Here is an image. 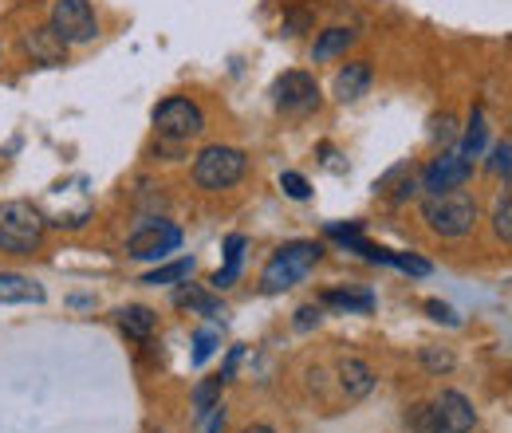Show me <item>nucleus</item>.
Here are the masks:
<instances>
[{
  "instance_id": "6",
  "label": "nucleus",
  "mask_w": 512,
  "mask_h": 433,
  "mask_svg": "<svg viewBox=\"0 0 512 433\" xmlns=\"http://www.w3.org/2000/svg\"><path fill=\"white\" fill-rule=\"evenodd\" d=\"M154 130L162 138H170V142H190V138H197L205 130V115H201V107L193 99L170 95V99H162L154 107Z\"/></svg>"
},
{
  "instance_id": "10",
  "label": "nucleus",
  "mask_w": 512,
  "mask_h": 433,
  "mask_svg": "<svg viewBox=\"0 0 512 433\" xmlns=\"http://www.w3.org/2000/svg\"><path fill=\"white\" fill-rule=\"evenodd\" d=\"M178 245H182V229H178V225H170V221H150V225H142L138 233H130L127 256H134V260H162L166 252H174Z\"/></svg>"
},
{
  "instance_id": "5",
  "label": "nucleus",
  "mask_w": 512,
  "mask_h": 433,
  "mask_svg": "<svg viewBox=\"0 0 512 433\" xmlns=\"http://www.w3.org/2000/svg\"><path fill=\"white\" fill-rule=\"evenodd\" d=\"M44 241V217L28 201H0V252L32 256Z\"/></svg>"
},
{
  "instance_id": "17",
  "label": "nucleus",
  "mask_w": 512,
  "mask_h": 433,
  "mask_svg": "<svg viewBox=\"0 0 512 433\" xmlns=\"http://www.w3.org/2000/svg\"><path fill=\"white\" fill-rule=\"evenodd\" d=\"M351 40H355L351 28H327V32H320V40H316V48H312V60L327 63V60H335V56H343V52L351 48Z\"/></svg>"
},
{
  "instance_id": "25",
  "label": "nucleus",
  "mask_w": 512,
  "mask_h": 433,
  "mask_svg": "<svg viewBox=\"0 0 512 433\" xmlns=\"http://www.w3.org/2000/svg\"><path fill=\"white\" fill-rule=\"evenodd\" d=\"M280 189H284L288 197H296V201H308V197H312V186H308V178H304V174H296V170L280 174Z\"/></svg>"
},
{
  "instance_id": "24",
  "label": "nucleus",
  "mask_w": 512,
  "mask_h": 433,
  "mask_svg": "<svg viewBox=\"0 0 512 433\" xmlns=\"http://www.w3.org/2000/svg\"><path fill=\"white\" fill-rule=\"evenodd\" d=\"M217 343H221V339H217V331H213V327L197 331V339H193V363L201 367V363H205V359L217 351Z\"/></svg>"
},
{
  "instance_id": "28",
  "label": "nucleus",
  "mask_w": 512,
  "mask_h": 433,
  "mask_svg": "<svg viewBox=\"0 0 512 433\" xmlns=\"http://www.w3.org/2000/svg\"><path fill=\"white\" fill-rule=\"evenodd\" d=\"M390 264L402 268V272H414V276H426V272H430V264L418 260V256H398V252H390Z\"/></svg>"
},
{
  "instance_id": "8",
  "label": "nucleus",
  "mask_w": 512,
  "mask_h": 433,
  "mask_svg": "<svg viewBox=\"0 0 512 433\" xmlns=\"http://www.w3.org/2000/svg\"><path fill=\"white\" fill-rule=\"evenodd\" d=\"M272 95H276V107L284 115H308V111L320 107V87H316V79L308 71H284L276 79Z\"/></svg>"
},
{
  "instance_id": "7",
  "label": "nucleus",
  "mask_w": 512,
  "mask_h": 433,
  "mask_svg": "<svg viewBox=\"0 0 512 433\" xmlns=\"http://www.w3.org/2000/svg\"><path fill=\"white\" fill-rule=\"evenodd\" d=\"M48 24H52V32L64 40L67 48L71 44H91L99 36V16H95V8L87 0H56Z\"/></svg>"
},
{
  "instance_id": "20",
  "label": "nucleus",
  "mask_w": 512,
  "mask_h": 433,
  "mask_svg": "<svg viewBox=\"0 0 512 433\" xmlns=\"http://www.w3.org/2000/svg\"><path fill=\"white\" fill-rule=\"evenodd\" d=\"M323 304L343 311H371L375 308V296L371 292H339V288H331V292H323Z\"/></svg>"
},
{
  "instance_id": "29",
  "label": "nucleus",
  "mask_w": 512,
  "mask_h": 433,
  "mask_svg": "<svg viewBox=\"0 0 512 433\" xmlns=\"http://www.w3.org/2000/svg\"><path fill=\"white\" fill-rule=\"evenodd\" d=\"M426 311L438 319V323H449V327H457L461 319H457V311L449 308V304H442V300H426Z\"/></svg>"
},
{
  "instance_id": "31",
  "label": "nucleus",
  "mask_w": 512,
  "mask_h": 433,
  "mask_svg": "<svg viewBox=\"0 0 512 433\" xmlns=\"http://www.w3.org/2000/svg\"><path fill=\"white\" fill-rule=\"evenodd\" d=\"M241 433H272V430H268V426H245Z\"/></svg>"
},
{
  "instance_id": "22",
  "label": "nucleus",
  "mask_w": 512,
  "mask_h": 433,
  "mask_svg": "<svg viewBox=\"0 0 512 433\" xmlns=\"http://www.w3.org/2000/svg\"><path fill=\"white\" fill-rule=\"evenodd\" d=\"M193 272V260H174V264H166V268H154V272H146L142 276V284H174V280H186Z\"/></svg>"
},
{
  "instance_id": "14",
  "label": "nucleus",
  "mask_w": 512,
  "mask_h": 433,
  "mask_svg": "<svg viewBox=\"0 0 512 433\" xmlns=\"http://www.w3.org/2000/svg\"><path fill=\"white\" fill-rule=\"evenodd\" d=\"M0 304H44V288L32 276L0 272Z\"/></svg>"
},
{
  "instance_id": "30",
  "label": "nucleus",
  "mask_w": 512,
  "mask_h": 433,
  "mask_svg": "<svg viewBox=\"0 0 512 433\" xmlns=\"http://www.w3.org/2000/svg\"><path fill=\"white\" fill-rule=\"evenodd\" d=\"M320 304H304V308L296 311V327H300V331H308V327H316V323H320Z\"/></svg>"
},
{
  "instance_id": "12",
  "label": "nucleus",
  "mask_w": 512,
  "mask_h": 433,
  "mask_svg": "<svg viewBox=\"0 0 512 433\" xmlns=\"http://www.w3.org/2000/svg\"><path fill=\"white\" fill-rule=\"evenodd\" d=\"M335 374H339V386H343V394L351 402H359V398H367L375 390V371L363 359H339Z\"/></svg>"
},
{
  "instance_id": "15",
  "label": "nucleus",
  "mask_w": 512,
  "mask_h": 433,
  "mask_svg": "<svg viewBox=\"0 0 512 433\" xmlns=\"http://www.w3.org/2000/svg\"><path fill=\"white\" fill-rule=\"evenodd\" d=\"M119 327L127 331L130 339H150L154 335V327H158V315L150 308H142V304H127V308L119 311Z\"/></svg>"
},
{
  "instance_id": "19",
  "label": "nucleus",
  "mask_w": 512,
  "mask_h": 433,
  "mask_svg": "<svg viewBox=\"0 0 512 433\" xmlns=\"http://www.w3.org/2000/svg\"><path fill=\"white\" fill-rule=\"evenodd\" d=\"M174 300H178V308H193V311H201V315H217V311H221V304H217L209 292H201L197 284H182Z\"/></svg>"
},
{
  "instance_id": "1",
  "label": "nucleus",
  "mask_w": 512,
  "mask_h": 433,
  "mask_svg": "<svg viewBox=\"0 0 512 433\" xmlns=\"http://www.w3.org/2000/svg\"><path fill=\"white\" fill-rule=\"evenodd\" d=\"M422 221L430 225V233L461 241L473 233L477 225V201L465 189H442V193H426L422 197Z\"/></svg>"
},
{
  "instance_id": "11",
  "label": "nucleus",
  "mask_w": 512,
  "mask_h": 433,
  "mask_svg": "<svg viewBox=\"0 0 512 433\" xmlns=\"http://www.w3.org/2000/svg\"><path fill=\"white\" fill-rule=\"evenodd\" d=\"M367 91H371V63L355 60L347 67H339V75H335V99L339 103H355Z\"/></svg>"
},
{
  "instance_id": "16",
  "label": "nucleus",
  "mask_w": 512,
  "mask_h": 433,
  "mask_svg": "<svg viewBox=\"0 0 512 433\" xmlns=\"http://www.w3.org/2000/svg\"><path fill=\"white\" fill-rule=\"evenodd\" d=\"M241 260H245V237L233 233V237L225 241V268L213 276V288H217V292H221V288H233V280L241 276Z\"/></svg>"
},
{
  "instance_id": "9",
  "label": "nucleus",
  "mask_w": 512,
  "mask_h": 433,
  "mask_svg": "<svg viewBox=\"0 0 512 433\" xmlns=\"http://www.w3.org/2000/svg\"><path fill=\"white\" fill-rule=\"evenodd\" d=\"M473 178V162L461 150H442L438 158H430V166L422 170V189L426 193H442V189H461Z\"/></svg>"
},
{
  "instance_id": "13",
  "label": "nucleus",
  "mask_w": 512,
  "mask_h": 433,
  "mask_svg": "<svg viewBox=\"0 0 512 433\" xmlns=\"http://www.w3.org/2000/svg\"><path fill=\"white\" fill-rule=\"evenodd\" d=\"M24 48H28V56L36 63H64L67 60V44L52 32V24H44V28H32L28 36H24Z\"/></svg>"
},
{
  "instance_id": "4",
  "label": "nucleus",
  "mask_w": 512,
  "mask_h": 433,
  "mask_svg": "<svg viewBox=\"0 0 512 433\" xmlns=\"http://www.w3.org/2000/svg\"><path fill=\"white\" fill-rule=\"evenodd\" d=\"M249 170V154L237 150V146H205L197 158H193V182L205 189V193H221V189H233Z\"/></svg>"
},
{
  "instance_id": "23",
  "label": "nucleus",
  "mask_w": 512,
  "mask_h": 433,
  "mask_svg": "<svg viewBox=\"0 0 512 433\" xmlns=\"http://www.w3.org/2000/svg\"><path fill=\"white\" fill-rule=\"evenodd\" d=\"M493 233H497L505 245H512V197H501V201H497V209H493Z\"/></svg>"
},
{
  "instance_id": "18",
  "label": "nucleus",
  "mask_w": 512,
  "mask_h": 433,
  "mask_svg": "<svg viewBox=\"0 0 512 433\" xmlns=\"http://www.w3.org/2000/svg\"><path fill=\"white\" fill-rule=\"evenodd\" d=\"M225 374H213V378H205L197 390H193V406H197V414L205 418V414H213V410H221L217 406V398H221V390H225Z\"/></svg>"
},
{
  "instance_id": "21",
  "label": "nucleus",
  "mask_w": 512,
  "mask_h": 433,
  "mask_svg": "<svg viewBox=\"0 0 512 433\" xmlns=\"http://www.w3.org/2000/svg\"><path fill=\"white\" fill-rule=\"evenodd\" d=\"M485 138H489L485 115L473 111V115H469V130H465V142H461V154H465V158H477V154L485 150Z\"/></svg>"
},
{
  "instance_id": "27",
  "label": "nucleus",
  "mask_w": 512,
  "mask_h": 433,
  "mask_svg": "<svg viewBox=\"0 0 512 433\" xmlns=\"http://www.w3.org/2000/svg\"><path fill=\"white\" fill-rule=\"evenodd\" d=\"M422 363L438 374L453 371V355H449V351H438V347H426V351H422Z\"/></svg>"
},
{
  "instance_id": "2",
  "label": "nucleus",
  "mask_w": 512,
  "mask_h": 433,
  "mask_svg": "<svg viewBox=\"0 0 512 433\" xmlns=\"http://www.w3.org/2000/svg\"><path fill=\"white\" fill-rule=\"evenodd\" d=\"M406 422L414 433H469L477 426V410L461 390H442L434 402L414 406Z\"/></svg>"
},
{
  "instance_id": "3",
  "label": "nucleus",
  "mask_w": 512,
  "mask_h": 433,
  "mask_svg": "<svg viewBox=\"0 0 512 433\" xmlns=\"http://www.w3.org/2000/svg\"><path fill=\"white\" fill-rule=\"evenodd\" d=\"M320 256H323L320 241H288V245H280L272 252V260L264 264V272H260V288L268 296H276V292L300 284L320 264Z\"/></svg>"
},
{
  "instance_id": "26",
  "label": "nucleus",
  "mask_w": 512,
  "mask_h": 433,
  "mask_svg": "<svg viewBox=\"0 0 512 433\" xmlns=\"http://www.w3.org/2000/svg\"><path fill=\"white\" fill-rule=\"evenodd\" d=\"M489 170H493L497 178H509V174H512V146H509V142H501V146H493V158H489Z\"/></svg>"
}]
</instances>
